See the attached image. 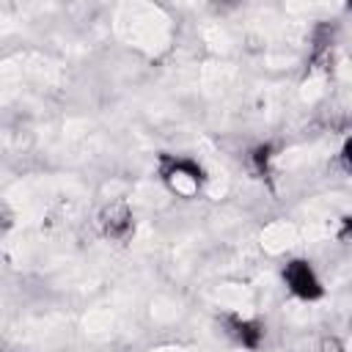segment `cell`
<instances>
[{
  "label": "cell",
  "instance_id": "cell-5",
  "mask_svg": "<svg viewBox=\"0 0 352 352\" xmlns=\"http://www.w3.org/2000/svg\"><path fill=\"white\" fill-rule=\"evenodd\" d=\"M275 160H278V148H275V143H270V140L256 143V146L248 151V162H250V168H253V173H256L258 179H270V176H272Z\"/></svg>",
  "mask_w": 352,
  "mask_h": 352
},
{
  "label": "cell",
  "instance_id": "cell-4",
  "mask_svg": "<svg viewBox=\"0 0 352 352\" xmlns=\"http://www.w3.org/2000/svg\"><path fill=\"white\" fill-rule=\"evenodd\" d=\"M220 324H223V333L239 346V349H248V352H256L264 338H267V324L258 319V316H248V314H223L220 316Z\"/></svg>",
  "mask_w": 352,
  "mask_h": 352
},
{
  "label": "cell",
  "instance_id": "cell-3",
  "mask_svg": "<svg viewBox=\"0 0 352 352\" xmlns=\"http://www.w3.org/2000/svg\"><path fill=\"white\" fill-rule=\"evenodd\" d=\"M96 228L107 242H116V245L129 242L138 228L132 206L126 201H107L96 214Z\"/></svg>",
  "mask_w": 352,
  "mask_h": 352
},
{
  "label": "cell",
  "instance_id": "cell-1",
  "mask_svg": "<svg viewBox=\"0 0 352 352\" xmlns=\"http://www.w3.org/2000/svg\"><path fill=\"white\" fill-rule=\"evenodd\" d=\"M157 176H160V182L170 192L182 195V198L198 195L206 187V182H209L206 168L195 157H190V154H170V151H162L157 157Z\"/></svg>",
  "mask_w": 352,
  "mask_h": 352
},
{
  "label": "cell",
  "instance_id": "cell-2",
  "mask_svg": "<svg viewBox=\"0 0 352 352\" xmlns=\"http://www.w3.org/2000/svg\"><path fill=\"white\" fill-rule=\"evenodd\" d=\"M280 280L286 292L300 302H319L324 297V280L311 258L294 256L280 267Z\"/></svg>",
  "mask_w": 352,
  "mask_h": 352
},
{
  "label": "cell",
  "instance_id": "cell-6",
  "mask_svg": "<svg viewBox=\"0 0 352 352\" xmlns=\"http://www.w3.org/2000/svg\"><path fill=\"white\" fill-rule=\"evenodd\" d=\"M14 223H16L14 209H11L6 201H0V236H3V234H8V231L14 228Z\"/></svg>",
  "mask_w": 352,
  "mask_h": 352
}]
</instances>
